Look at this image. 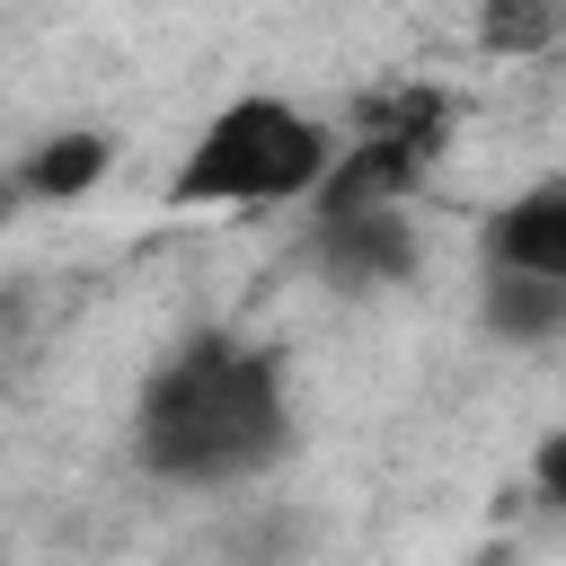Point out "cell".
I'll use <instances>...</instances> for the list:
<instances>
[{
	"instance_id": "cell-2",
	"label": "cell",
	"mask_w": 566,
	"mask_h": 566,
	"mask_svg": "<svg viewBox=\"0 0 566 566\" xmlns=\"http://www.w3.org/2000/svg\"><path fill=\"white\" fill-rule=\"evenodd\" d=\"M336 159V133L274 97V88H248L230 106H212L168 177V203L177 212H256V203H310L318 177Z\"/></svg>"
},
{
	"instance_id": "cell-4",
	"label": "cell",
	"mask_w": 566,
	"mask_h": 566,
	"mask_svg": "<svg viewBox=\"0 0 566 566\" xmlns=\"http://www.w3.org/2000/svg\"><path fill=\"white\" fill-rule=\"evenodd\" d=\"M478 256L495 274H539L566 292V177H539L522 195H504L478 230Z\"/></svg>"
},
{
	"instance_id": "cell-5",
	"label": "cell",
	"mask_w": 566,
	"mask_h": 566,
	"mask_svg": "<svg viewBox=\"0 0 566 566\" xmlns=\"http://www.w3.org/2000/svg\"><path fill=\"white\" fill-rule=\"evenodd\" d=\"M106 159H115L106 133H53V142H35V150L0 177V203H71V195H88V186L106 177Z\"/></svg>"
},
{
	"instance_id": "cell-1",
	"label": "cell",
	"mask_w": 566,
	"mask_h": 566,
	"mask_svg": "<svg viewBox=\"0 0 566 566\" xmlns=\"http://www.w3.org/2000/svg\"><path fill=\"white\" fill-rule=\"evenodd\" d=\"M292 451V380L283 354L230 327L186 336L177 354H159V371L133 398V460L159 486H248Z\"/></svg>"
},
{
	"instance_id": "cell-7",
	"label": "cell",
	"mask_w": 566,
	"mask_h": 566,
	"mask_svg": "<svg viewBox=\"0 0 566 566\" xmlns=\"http://www.w3.org/2000/svg\"><path fill=\"white\" fill-rule=\"evenodd\" d=\"M478 44L486 53H557L566 44V0H478Z\"/></svg>"
},
{
	"instance_id": "cell-3",
	"label": "cell",
	"mask_w": 566,
	"mask_h": 566,
	"mask_svg": "<svg viewBox=\"0 0 566 566\" xmlns=\"http://www.w3.org/2000/svg\"><path fill=\"white\" fill-rule=\"evenodd\" d=\"M310 265L336 292H389L416 274V212L407 203H310Z\"/></svg>"
},
{
	"instance_id": "cell-8",
	"label": "cell",
	"mask_w": 566,
	"mask_h": 566,
	"mask_svg": "<svg viewBox=\"0 0 566 566\" xmlns=\"http://www.w3.org/2000/svg\"><path fill=\"white\" fill-rule=\"evenodd\" d=\"M221 557H230V566H301V522L256 513V531H230Z\"/></svg>"
},
{
	"instance_id": "cell-9",
	"label": "cell",
	"mask_w": 566,
	"mask_h": 566,
	"mask_svg": "<svg viewBox=\"0 0 566 566\" xmlns=\"http://www.w3.org/2000/svg\"><path fill=\"white\" fill-rule=\"evenodd\" d=\"M531 495L548 504V513H566V416L539 433V451H531Z\"/></svg>"
},
{
	"instance_id": "cell-6",
	"label": "cell",
	"mask_w": 566,
	"mask_h": 566,
	"mask_svg": "<svg viewBox=\"0 0 566 566\" xmlns=\"http://www.w3.org/2000/svg\"><path fill=\"white\" fill-rule=\"evenodd\" d=\"M478 327L486 336H504V345H548V336H566V292L557 283H539V274H478Z\"/></svg>"
}]
</instances>
